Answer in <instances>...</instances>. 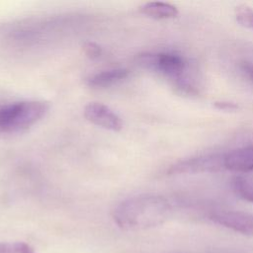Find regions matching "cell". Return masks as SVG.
<instances>
[{"label":"cell","instance_id":"ba28073f","mask_svg":"<svg viewBox=\"0 0 253 253\" xmlns=\"http://www.w3.org/2000/svg\"><path fill=\"white\" fill-rule=\"evenodd\" d=\"M129 74L126 68H113L97 72L87 78V85L92 88H106L125 80Z\"/></svg>","mask_w":253,"mask_h":253},{"label":"cell","instance_id":"9c48e42d","mask_svg":"<svg viewBox=\"0 0 253 253\" xmlns=\"http://www.w3.org/2000/svg\"><path fill=\"white\" fill-rule=\"evenodd\" d=\"M139 12L146 17L155 20H167L176 18L179 14L178 9L165 2H147L139 7Z\"/></svg>","mask_w":253,"mask_h":253},{"label":"cell","instance_id":"7c38bea8","mask_svg":"<svg viewBox=\"0 0 253 253\" xmlns=\"http://www.w3.org/2000/svg\"><path fill=\"white\" fill-rule=\"evenodd\" d=\"M0 253H36L35 249L25 242H0Z\"/></svg>","mask_w":253,"mask_h":253},{"label":"cell","instance_id":"5bb4252c","mask_svg":"<svg viewBox=\"0 0 253 253\" xmlns=\"http://www.w3.org/2000/svg\"><path fill=\"white\" fill-rule=\"evenodd\" d=\"M83 52L91 59L99 58L102 54V47L93 42H87L83 44Z\"/></svg>","mask_w":253,"mask_h":253},{"label":"cell","instance_id":"277c9868","mask_svg":"<svg viewBox=\"0 0 253 253\" xmlns=\"http://www.w3.org/2000/svg\"><path fill=\"white\" fill-rule=\"evenodd\" d=\"M224 153H208L181 160L168 169L169 175L192 174L204 172H216L224 169Z\"/></svg>","mask_w":253,"mask_h":253},{"label":"cell","instance_id":"8fae6325","mask_svg":"<svg viewBox=\"0 0 253 253\" xmlns=\"http://www.w3.org/2000/svg\"><path fill=\"white\" fill-rule=\"evenodd\" d=\"M234 18L240 26L253 30V9L251 7L245 4L238 5L234 9Z\"/></svg>","mask_w":253,"mask_h":253},{"label":"cell","instance_id":"7a4b0ae2","mask_svg":"<svg viewBox=\"0 0 253 253\" xmlns=\"http://www.w3.org/2000/svg\"><path fill=\"white\" fill-rule=\"evenodd\" d=\"M171 211V205L164 197L142 194L118 204L113 211V219L123 229L142 230L164 223Z\"/></svg>","mask_w":253,"mask_h":253},{"label":"cell","instance_id":"30bf717a","mask_svg":"<svg viewBox=\"0 0 253 253\" xmlns=\"http://www.w3.org/2000/svg\"><path fill=\"white\" fill-rule=\"evenodd\" d=\"M231 187L235 195L240 199L249 203H253V176H235L231 181Z\"/></svg>","mask_w":253,"mask_h":253},{"label":"cell","instance_id":"3957f363","mask_svg":"<svg viewBox=\"0 0 253 253\" xmlns=\"http://www.w3.org/2000/svg\"><path fill=\"white\" fill-rule=\"evenodd\" d=\"M44 101L24 100L0 104V134H15L28 130L48 113Z\"/></svg>","mask_w":253,"mask_h":253},{"label":"cell","instance_id":"9a60e30c","mask_svg":"<svg viewBox=\"0 0 253 253\" xmlns=\"http://www.w3.org/2000/svg\"><path fill=\"white\" fill-rule=\"evenodd\" d=\"M213 106L217 110L226 111V112H233L238 109L237 104H235L233 102H229V101H216L213 103Z\"/></svg>","mask_w":253,"mask_h":253},{"label":"cell","instance_id":"8992f818","mask_svg":"<svg viewBox=\"0 0 253 253\" xmlns=\"http://www.w3.org/2000/svg\"><path fill=\"white\" fill-rule=\"evenodd\" d=\"M85 119L102 128L119 131L123 127L122 119L108 106L99 102H90L84 107Z\"/></svg>","mask_w":253,"mask_h":253},{"label":"cell","instance_id":"6da1fadb","mask_svg":"<svg viewBox=\"0 0 253 253\" xmlns=\"http://www.w3.org/2000/svg\"><path fill=\"white\" fill-rule=\"evenodd\" d=\"M139 66L168 79L177 92L197 96L202 90V77L196 62L177 50L143 52L137 55Z\"/></svg>","mask_w":253,"mask_h":253},{"label":"cell","instance_id":"4fadbf2b","mask_svg":"<svg viewBox=\"0 0 253 253\" xmlns=\"http://www.w3.org/2000/svg\"><path fill=\"white\" fill-rule=\"evenodd\" d=\"M238 72L248 83L253 85V57L242 58L237 64Z\"/></svg>","mask_w":253,"mask_h":253},{"label":"cell","instance_id":"5b68a950","mask_svg":"<svg viewBox=\"0 0 253 253\" xmlns=\"http://www.w3.org/2000/svg\"><path fill=\"white\" fill-rule=\"evenodd\" d=\"M211 219L232 231L253 236V213L235 210L216 211L211 214Z\"/></svg>","mask_w":253,"mask_h":253},{"label":"cell","instance_id":"52a82bcc","mask_svg":"<svg viewBox=\"0 0 253 253\" xmlns=\"http://www.w3.org/2000/svg\"><path fill=\"white\" fill-rule=\"evenodd\" d=\"M224 169L236 173L253 171V144L241 146L224 153Z\"/></svg>","mask_w":253,"mask_h":253}]
</instances>
